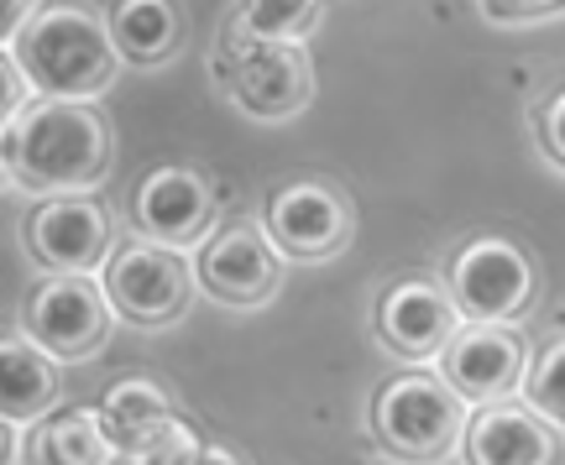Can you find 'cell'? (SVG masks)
<instances>
[{
    "label": "cell",
    "instance_id": "1",
    "mask_svg": "<svg viewBox=\"0 0 565 465\" xmlns=\"http://www.w3.org/2000/svg\"><path fill=\"white\" fill-rule=\"evenodd\" d=\"M110 158H116L110 121L95 105L38 100L21 121L6 126V179L11 188H26L42 199L100 188Z\"/></svg>",
    "mask_w": 565,
    "mask_h": 465
},
{
    "label": "cell",
    "instance_id": "2",
    "mask_svg": "<svg viewBox=\"0 0 565 465\" xmlns=\"http://www.w3.org/2000/svg\"><path fill=\"white\" fill-rule=\"evenodd\" d=\"M6 53L26 68V79L42 89V100L95 105V95H105L116 84V68H121L110 17H100L84 0L38 6V17L21 26L17 42H6Z\"/></svg>",
    "mask_w": 565,
    "mask_h": 465
},
{
    "label": "cell",
    "instance_id": "3",
    "mask_svg": "<svg viewBox=\"0 0 565 465\" xmlns=\"http://www.w3.org/2000/svg\"><path fill=\"white\" fill-rule=\"evenodd\" d=\"M477 408L466 403L440 371H404L383 382L377 403H372V434L387 455H398L408 465L445 461L450 450L466 440Z\"/></svg>",
    "mask_w": 565,
    "mask_h": 465
},
{
    "label": "cell",
    "instance_id": "4",
    "mask_svg": "<svg viewBox=\"0 0 565 465\" xmlns=\"http://www.w3.org/2000/svg\"><path fill=\"white\" fill-rule=\"evenodd\" d=\"M215 74H221L225 95L257 121H288L315 100V68H309L303 42L252 37L236 17L225 21L221 32Z\"/></svg>",
    "mask_w": 565,
    "mask_h": 465
},
{
    "label": "cell",
    "instance_id": "5",
    "mask_svg": "<svg viewBox=\"0 0 565 465\" xmlns=\"http://www.w3.org/2000/svg\"><path fill=\"white\" fill-rule=\"evenodd\" d=\"M100 283H105L110 309H116L126 324L162 329V324H173L189 314L200 272H194V262H189L183 251L158 246V241H141L137 236V241H126L110 251Z\"/></svg>",
    "mask_w": 565,
    "mask_h": 465
},
{
    "label": "cell",
    "instance_id": "6",
    "mask_svg": "<svg viewBox=\"0 0 565 465\" xmlns=\"http://www.w3.org/2000/svg\"><path fill=\"white\" fill-rule=\"evenodd\" d=\"M445 288L461 309L466 324H519L534 304V262L519 241L508 236H477L450 257Z\"/></svg>",
    "mask_w": 565,
    "mask_h": 465
},
{
    "label": "cell",
    "instance_id": "7",
    "mask_svg": "<svg viewBox=\"0 0 565 465\" xmlns=\"http://www.w3.org/2000/svg\"><path fill=\"white\" fill-rule=\"evenodd\" d=\"M110 299H105L100 278H47L26 293L21 309V335L42 345L53 361H89L100 356V345L110 340Z\"/></svg>",
    "mask_w": 565,
    "mask_h": 465
},
{
    "label": "cell",
    "instance_id": "8",
    "mask_svg": "<svg viewBox=\"0 0 565 465\" xmlns=\"http://www.w3.org/2000/svg\"><path fill=\"white\" fill-rule=\"evenodd\" d=\"M263 230L273 236L288 262H330L351 246V204L335 183L324 179H288L267 194Z\"/></svg>",
    "mask_w": 565,
    "mask_h": 465
},
{
    "label": "cell",
    "instance_id": "9",
    "mask_svg": "<svg viewBox=\"0 0 565 465\" xmlns=\"http://www.w3.org/2000/svg\"><path fill=\"white\" fill-rule=\"evenodd\" d=\"M21 241L32 251V262H42L53 278H100L110 262V215L95 194H58V199H42L26 225H21Z\"/></svg>",
    "mask_w": 565,
    "mask_h": 465
},
{
    "label": "cell",
    "instance_id": "10",
    "mask_svg": "<svg viewBox=\"0 0 565 465\" xmlns=\"http://www.w3.org/2000/svg\"><path fill=\"white\" fill-rule=\"evenodd\" d=\"M282 257L263 225H221L210 241L200 246V288L210 299H221L225 309H263L282 288Z\"/></svg>",
    "mask_w": 565,
    "mask_h": 465
},
{
    "label": "cell",
    "instance_id": "11",
    "mask_svg": "<svg viewBox=\"0 0 565 465\" xmlns=\"http://www.w3.org/2000/svg\"><path fill=\"white\" fill-rule=\"evenodd\" d=\"M131 220H137L141 241L173 246V251H194L210 241L215 230V194L200 167L183 162H162L131 194Z\"/></svg>",
    "mask_w": 565,
    "mask_h": 465
},
{
    "label": "cell",
    "instance_id": "12",
    "mask_svg": "<svg viewBox=\"0 0 565 465\" xmlns=\"http://www.w3.org/2000/svg\"><path fill=\"white\" fill-rule=\"evenodd\" d=\"M440 377L471 408L503 403L529 377V345L513 324H461V335L440 356Z\"/></svg>",
    "mask_w": 565,
    "mask_h": 465
},
{
    "label": "cell",
    "instance_id": "13",
    "mask_svg": "<svg viewBox=\"0 0 565 465\" xmlns=\"http://www.w3.org/2000/svg\"><path fill=\"white\" fill-rule=\"evenodd\" d=\"M461 309L450 299V288L429 283V278H404L383 293L377 304V335L393 356L424 366V361H440L445 345L461 335Z\"/></svg>",
    "mask_w": 565,
    "mask_h": 465
},
{
    "label": "cell",
    "instance_id": "14",
    "mask_svg": "<svg viewBox=\"0 0 565 465\" xmlns=\"http://www.w3.org/2000/svg\"><path fill=\"white\" fill-rule=\"evenodd\" d=\"M466 465H555L561 429L545 413H534L524 398H503L471 413V429L461 440Z\"/></svg>",
    "mask_w": 565,
    "mask_h": 465
},
{
    "label": "cell",
    "instance_id": "15",
    "mask_svg": "<svg viewBox=\"0 0 565 465\" xmlns=\"http://www.w3.org/2000/svg\"><path fill=\"white\" fill-rule=\"evenodd\" d=\"M121 450L105 434L100 403L95 408H58L26 434V465H116Z\"/></svg>",
    "mask_w": 565,
    "mask_h": 465
},
{
    "label": "cell",
    "instance_id": "16",
    "mask_svg": "<svg viewBox=\"0 0 565 465\" xmlns=\"http://www.w3.org/2000/svg\"><path fill=\"white\" fill-rule=\"evenodd\" d=\"M58 403V361L26 335H6L0 345V413L11 424H42Z\"/></svg>",
    "mask_w": 565,
    "mask_h": 465
},
{
    "label": "cell",
    "instance_id": "17",
    "mask_svg": "<svg viewBox=\"0 0 565 465\" xmlns=\"http://www.w3.org/2000/svg\"><path fill=\"white\" fill-rule=\"evenodd\" d=\"M110 37H116L121 63H131V68H158V63H168L179 53V42H183L179 0H116Z\"/></svg>",
    "mask_w": 565,
    "mask_h": 465
},
{
    "label": "cell",
    "instance_id": "18",
    "mask_svg": "<svg viewBox=\"0 0 565 465\" xmlns=\"http://www.w3.org/2000/svg\"><path fill=\"white\" fill-rule=\"evenodd\" d=\"M100 419H105V434L116 440V450H121V461H126L162 419H173V398L152 377H121V382L105 387Z\"/></svg>",
    "mask_w": 565,
    "mask_h": 465
},
{
    "label": "cell",
    "instance_id": "19",
    "mask_svg": "<svg viewBox=\"0 0 565 465\" xmlns=\"http://www.w3.org/2000/svg\"><path fill=\"white\" fill-rule=\"evenodd\" d=\"M320 0H242L236 21H242L252 37H273V42H303L320 26Z\"/></svg>",
    "mask_w": 565,
    "mask_h": 465
},
{
    "label": "cell",
    "instance_id": "20",
    "mask_svg": "<svg viewBox=\"0 0 565 465\" xmlns=\"http://www.w3.org/2000/svg\"><path fill=\"white\" fill-rule=\"evenodd\" d=\"M519 398L534 413H545L555 429H565V340H550L540 356H529V377Z\"/></svg>",
    "mask_w": 565,
    "mask_h": 465
},
{
    "label": "cell",
    "instance_id": "21",
    "mask_svg": "<svg viewBox=\"0 0 565 465\" xmlns=\"http://www.w3.org/2000/svg\"><path fill=\"white\" fill-rule=\"evenodd\" d=\"M204 455V445H200V429L189 424V419H162L147 440H141L131 455H126L121 465H194Z\"/></svg>",
    "mask_w": 565,
    "mask_h": 465
},
{
    "label": "cell",
    "instance_id": "22",
    "mask_svg": "<svg viewBox=\"0 0 565 465\" xmlns=\"http://www.w3.org/2000/svg\"><path fill=\"white\" fill-rule=\"evenodd\" d=\"M0 79H6V105H0V116H6V126H11L42 100V89L26 79V68H21L11 53H0Z\"/></svg>",
    "mask_w": 565,
    "mask_h": 465
},
{
    "label": "cell",
    "instance_id": "23",
    "mask_svg": "<svg viewBox=\"0 0 565 465\" xmlns=\"http://www.w3.org/2000/svg\"><path fill=\"white\" fill-rule=\"evenodd\" d=\"M487 21H503V26H529V21H550L565 17V0H482Z\"/></svg>",
    "mask_w": 565,
    "mask_h": 465
},
{
    "label": "cell",
    "instance_id": "24",
    "mask_svg": "<svg viewBox=\"0 0 565 465\" xmlns=\"http://www.w3.org/2000/svg\"><path fill=\"white\" fill-rule=\"evenodd\" d=\"M540 142H545L550 162L565 167V89H555V95L540 105Z\"/></svg>",
    "mask_w": 565,
    "mask_h": 465
},
{
    "label": "cell",
    "instance_id": "25",
    "mask_svg": "<svg viewBox=\"0 0 565 465\" xmlns=\"http://www.w3.org/2000/svg\"><path fill=\"white\" fill-rule=\"evenodd\" d=\"M38 17V0H0V47L21 37V26Z\"/></svg>",
    "mask_w": 565,
    "mask_h": 465
},
{
    "label": "cell",
    "instance_id": "26",
    "mask_svg": "<svg viewBox=\"0 0 565 465\" xmlns=\"http://www.w3.org/2000/svg\"><path fill=\"white\" fill-rule=\"evenodd\" d=\"M194 465H242V461H236V455H231L225 445H204V455Z\"/></svg>",
    "mask_w": 565,
    "mask_h": 465
}]
</instances>
